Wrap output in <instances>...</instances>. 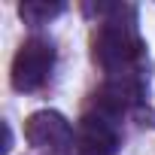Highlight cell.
<instances>
[{"label": "cell", "mask_w": 155, "mask_h": 155, "mask_svg": "<svg viewBox=\"0 0 155 155\" xmlns=\"http://www.w3.org/2000/svg\"><path fill=\"white\" fill-rule=\"evenodd\" d=\"M143 52L146 46L137 37L134 25L110 21L97 25V31L91 34V58L107 76H134Z\"/></svg>", "instance_id": "1"}, {"label": "cell", "mask_w": 155, "mask_h": 155, "mask_svg": "<svg viewBox=\"0 0 155 155\" xmlns=\"http://www.w3.org/2000/svg\"><path fill=\"white\" fill-rule=\"evenodd\" d=\"M122 146V134H119V122L88 110L79 125H76V152L79 155H116Z\"/></svg>", "instance_id": "4"}, {"label": "cell", "mask_w": 155, "mask_h": 155, "mask_svg": "<svg viewBox=\"0 0 155 155\" xmlns=\"http://www.w3.org/2000/svg\"><path fill=\"white\" fill-rule=\"evenodd\" d=\"M25 140L43 152H70L76 149V128L58 110H37L25 122Z\"/></svg>", "instance_id": "3"}, {"label": "cell", "mask_w": 155, "mask_h": 155, "mask_svg": "<svg viewBox=\"0 0 155 155\" xmlns=\"http://www.w3.org/2000/svg\"><path fill=\"white\" fill-rule=\"evenodd\" d=\"M55 70V46L52 40L46 37H28L15 58H12V73H9V79H12V88L28 94V91H40L46 82H49V76Z\"/></svg>", "instance_id": "2"}, {"label": "cell", "mask_w": 155, "mask_h": 155, "mask_svg": "<svg viewBox=\"0 0 155 155\" xmlns=\"http://www.w3.org/2000/svg\"><path fill=\"white\" fill-rule=\"evenodd\" d=\"M61 12H64V3H46V0H28V3L18 6V15L28 25H49Z\"/></svg>", "instance_id": "5"}]
</instances>
